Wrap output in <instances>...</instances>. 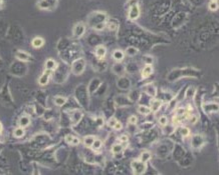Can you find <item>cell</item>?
Returning a JSON list of instances; mask_svg holds the SVG:
<instances>
[{
	"label": "cell",
	"mask_w": 219,
	"mask_h": 175,
	"mask_svg": "<svg viewBox=\"0 0 219 175\" xmlns=\"http://www.w3.org/2000/svg\"><path fill=\"white\" fill-rule=\"evenodd\" d=\"M113 58L116 60V61H121L124 59V57H125V52L124 51H122V50H120V49H116L114 52H113Z\"/></svg>",
	"instance_id": "cell-18"
},
{
	"label": "cell",
	"mask_w": 219,
	"mask_h": 175,
	"mask_svg": "<svg viewBox=\"0 0 219 175\" xmlns=\"http://www.w3.org/2000/svg\"><path fill=\"white\" fill-rule=\"evenodd\" d=\"M106 54H107V49L104 45H99L95 48V55L99 59H104Z\"/></svg>",
	"instance_id": "cell-9"
},
{
	"label": "cell",
	"mask_w": 219,
	"mask_h": 175,
	"mask_svg": "<svg viewBox=\"0 0 219 175\" xmlns=\"http://www.w3.org/2000/svg\"><path fill=\"white\" fill-rule=\"evenodd\" d=\"M123 150H124V146L122 145V144H115V145H113L112 147V151L113 153H121Z\"/></svg>",
	"instance_id": "cell-25"
},
{
	"label": "cell",
	"mask_w": 219,
	"mask_h": 175,
	"mask_svg": "<svg viewBox=\"0 0 219 175\" xmlns=\"http://www.w3.org/2000/svg\"><path fill=\"white\" fill-rule=\"evenodd\" d=\"M208 7H209V9L212 10V11H216V10L218 9V2L217 1H211L209 3V5H208Z\"/></svg>",
	"instance_id": "cell-30"
},
{
	"label": "cell",
	"mask_w": 219,
	"mask_h": 175,
	"mask_svg": "<svg viewBox=\"0 0 219 175\" xmlns=\"http://www.w3.org/2000/svg\"><path fill=\"white\" fill-rule=\"evenodd\" d=\"M25 134V131H24V128L21 127V126H19V127H17L14 129V131H13V135L16 138H20V137H23Z\"/></svg>",
	"instance_id": "cell-20"
},
{
	"label": "cell",
	"mask_w": 219,
	"mask_h": 175,
	"mask_svg": "<svg viewBox=\"0 0 219 175\" xmlns=\"http://www.w3.org/2000/svg\"><path fill=\"white\" fill-rule=\"evenodd\" d=\"M137 121H138V118H137V116H135V115L130 116V118H129V123H130V124H136Z\"/></svg>",
	"instance_id": "cell-34"
},
{
	"label": "cell",
	"mask_w": 219,
	"mask_h": 175,
	"mask_svg": "<svg viewBox=\"0 0 219 175\" xmlns=\"http://www.w3.org/2000/svg\"><path fill=\"white\" fill-rule=\"evenodd\" d=\"M138 111L143 115H149L150 113H151V109H150V107H148V106L140 105L138 107Z\"/></svg>",
	"instance_id": "cell-22"
},
{
	"label": "cell",
	"mask_w": 219,
	"mask_h": 175,
	"mask_svg": "<svg viewBox=\"0 0 219 175\" xmlns=\"http://www.w3.org/2000/svg\"><path fill=\"white\" fill-rule=\"evenodd\" d=\"M31 45L33 48H36V49H38V48H41L43 45H44V39L41 38V37L37 36V37H34L31 41Z\"/></svg>",
	"instance_id": "cell-10"
},
{
	"label": "cell",
	"mask_w": 219,
	"mask_h": 175,
	"mask_svg": "<svg viewBox=\"0 0 219 175\" xmlns=\"http://www.w3.org/2000/svg\"><path fill=\"white\" fill-rule=\"evenodd\" d=\"M140 13H141V11H140V6L137 2H135L134 4H132L130 6L128 15H129V18L131 20L138 19L140 16Z\"/></svg>",
	"instance_id": "cell-4"
},
{
	"label": "cell",
	"mask_w": 219,
	"mask_h": 175,
	"mask_svg": "<svg viewBox=\"0 0 219 175\" xmlns=\"http://www.w3.org/2000/svg\"><path fill=\"white\" fill-rule=\"evenodd\" d=\"M189 133H190V131H189V129H188L187 127H182L180 129V134L182 136H184V137L189 135Z\"/></svg>",
	"instance_id": "cell-32"
},
{
	"label": "cell",
	"mask_w": 219,
	"mask_h": 175,
	"mask_svg": "<svg viewBox=\"0 0 219 175\" xmlns=\"http://www.w3.org/2000/svg\"><path fill=\"white\" fill-rule=\"evenodd\" d=\"M18 124H19V126H21V127H23V128L27 127V126L30 124V117H29L28 115H23V116H21V117L19 118Z\"/></svg>",
	"instance_id": "cell-16"
},
{
	"label": "cell",
	"mask_w": 219,
	"mask_h": 175,
	"mask_svg": "<svg viewBox=\"0 0 219 175\" xmlns=\"http://www.w3.org/2000/svg\"><path fill=\"white\" fill-rule=\"evenodd\" d=\"M102 142L101 141V140L100 139H95V141L93 142L91 147L94 150H100L102 148Z\"/></svg>",
	"instance_id": "cell-24"
},
{
	"label": "cell",
	"mask_w": 219,
	"mask_h": 175,
	"mask_svg": "<svg viewBox=\"0 0 219 175\" xmlns=\"http://www.w3.org/2000/svg\"><path fill=\"white\" fill-rule=\"evenodd\" d=\"M3 6H4V0H0V9H2Z\"/></svg>",
	"instance_id": "cell-38"
},
{
	"label": "cell",
	"mask_w": 219,
	"mask_h": 175,
	"mask_svg": "<svg viewBox=\"0 0 219 175\" xmlns=\"http://www.w3.org/2000/svg\"><path fill=\"white\" fill-rule=\"evenodd\" d=\"M2 129H3L2 124H1V122H0V135H1V133H2Z\"/></svg>",
	"instance_id": "cell-39"
},
{
	"label": "cell",
	"mask_w": 219,
	"mask_h": 175,
	"mask_svg": "<svg viewBox=\"0 0 219 175\" xmlns=\"http://www.w3.org/2000/svg\"><path fill=\"white\" fill-rule=\"evenodd\" d=\"M15 57H16L18 60L23 61V62H26V61H31V60H32V56L30 55L28 52H26V51H22V50L16 51Z\"/></svg>",
	"instance_id": "cell-7"
},
{
	"label": "cell",
	"mask_w": 219,
	"mask_h": 175,
	"mask_svg": "<svg viewBox=\"0 0 219 175\" xmlns=\"http://www.w3.org/2000/svg\"><path fill=\"white\" fill-rule=\"evenodd\" d=\"M107 15L102 12H95L90 17V22H94L92 26L97 30H102L106 27V23H107Z\"/></svg>",
	"instance_id": "cell-1"
},
{
	"label": "cell",
	"mask_w": 219,
	"mask_h": 175,
	"mask_svg": "<svg viewBox=\"0 0 219 175\" xmlns=\"http://www.w3.org/2000/svg\"><path fill=\"white\" fill-rule=\"evenodd\" d=\"M117 121H118L117 119H116L115 117H113V118H111V119H110L109 121H108V125L110 126V127L114 128V126H115L116 123H117Z\"/></svg>",
	"instance_id": "cell-33"
},
{
	"label": "cell",
	"mask_w": 219,
	"mask_h": 175,
	"mask_svg": "<svg viewBox=\"0 0 219 175\" xmlns=\"http://www.w3.org/2000/svg\"><path fill=\"white\" fill-rule=\"evenodd\" d=\"M44 66H45V69H47V70L54 71L56 69V67H57V63L56 62V60H53V59H51V58H49V59H47L45 61V64H44Z\"/></svg>",
	"instance_id": "cell-14"
},
{
	"label": "cell",
	"mask_w": 219,
	"mask_h": 175,
	"mask_svg": "<svg viewBox=\"0 0 219 175\" xmlns=\"http://www.w3.org/2000/svg\"><path fill=\"white\" fill-rule=\"evenodd\" d=\"M83 117V114H81V112L80 111H74L73 114H71V120H73L74 123H77Z\"/></svg>",
	"instance_id": "cell-21"
},
{
	"label": "cell",
	"mask_w": 219,
	"mask_h": 175,
	"mask_svg": "<svg viewBox=\"0 0 219 175\" xmlns=\"http://www.w3.org/2000/svg\"><path fill=\"white\" fill-rule=\"evenodd\" d=\"M85 32V26L84 23H77L76 25H74V29H73V33H74V36L77 37V38H80L84 34Z\"/></svg>",
	"instance_id": "cell-5"
},
{
	"label": "cell",
	"mask_w": 219,
	"mask_h": 175,
	"mask_svg": "<svg viewBox=\"0 0 219 175\" xmlns=\"http://www.w3.org/2000/svg\"><path fill=\"white\" fill-rule=\"evenodd\" d=\"M66 101L67 99L64 97V96H56V97L53 98V102L56 106H63L66 103Z\"/></svg>",
	"instance_id": "cell-19"
},
{
	"label": "cell",
	"mask_w": 219,
	"mask_h": 175,
	"mask_svg": "<svg viewBox=\"0 0 219 175\" xmlns=\"http://www.w3.org/2000/svg\"><path fill=\"white\" fill-rule=\"evenodd\" d=\"M203 143H204V139H203L202 136H200V135L193 136V138H192V146L194 147V148H199V147H201L203 145Z\"/></svg>",
	"instance_id": "cell-8"
},
{
	"label": "cell",
	"mask_w": 219,
	"mask_h": 175,
	"mask_svg": "<svg viewBox=\"0 0 219 175\" xmlns=\"http://www.w3.org/2000/svg\"><path fill=\"white\" fill-rule=\"evenodd\" d=\"M144 91H145L149 96H151V97H155L156 93H157V89H156V87L154 86L152 83L146 85V86L144 87Z\"/></svg>",
	"instance_id": "cell-11"
},
{
	"label": "cell",
	"mask_w": 219,
	"mask_h": 175,
	"mask_svg": "<svg viewBox=\"0 0 219 175\" xmlns=\"http://www.w3.org/2000/svg\"><path fill=\"white\" fill-rule=\"evenodd\" d=\"M122 127H123L122 123H121V122H119V121H117V123H116L115 126H114V128H115L116 130H121Z\"/></svg>",
	"instance_id": "cell-36"
},
{
	"label": "cell",
	"mask_w": 219,
	"mask_h": 175,
	"mask_svg": "<svg viewBox=\"0 0 219 175\" xmlns=\"http://www.w3.org/2000/svg\"><path fill=\"white\" fill-rule=\"evenodd\" d=\"M137 53H138V49L135 47H129V48H127V50H126V54L129 56H134Z\"/></svg>",
	"instance_id": "cell-27"
},
{
	"label": "cell",
	"mask_w": 219,
	"mask_h": 175,
	"mask_svg": "<svg viewBox=\"0 0 219 175\" xmlns=\"http://www.w3.org/2000/svg\"><path fill=\"white\" fill-rule=\"evenodd\" d=\"M153 73V66L152 64H146V66L143 68L142 70V77L147 78Z\"/></svg>",
	"instance_id": "cell-15"
},
{
	"label": "cell",
	"mask_w": 219,
	"mask_h": 175,
	"mask_svg": "<svg viewBox=\"0 0 219 175\" xmlns=\"http://www.w3.org/2000/svg\"><path fill=\"white\" fill-rule=\"evenodd\" d=\"M119 140L121 142H123V143H127V142H128L129 138H128V136H127V135H121L119 137Z\"/></svg>",
	"instance_id": "cell-35"
},
{
	"label": "cell",
	"mask_w": 219,
	"mask_h": 175,
	"mask_svg": "<svg viewBox=\"0 0 219 175\" xmlns=\"http://www.w3.org/2000/svg\"><path fill=\"white\" fill-rule=\"evenodd\" d=\"M95 136H87L84 139V145L85 146H88V147H91L92 146V144H93V142L95 141Z\"/></svg>",
	"instance_id": "cell-26"
},
{
	"label": "cell",
	"mask_w": 219,
	"mask_h": 175,
	"mask_svg": "<svg viewBox=\"0 0 219 175\" xmlns=\"http://www.w3.org/2000/svg\"><path fill=\"white\" fill-rule=\"evenodd\" d=\"M211 1H217V0H211Z\"/></svg>",
	"instance_id": "cell-40"
},
{
	"label": "cell",
	"mask_w": 219,
	"mask_h": 175,
	"mask_svg": "<svg viewBox=\"0 0 219 175\" xmlns=\"http://www.w3.org/2000/svg\"><path fill=\"white\" fill-rule=\"evenodd\" d=\"M85 60L84 58H77L71 63V71L74 74L81 75L85 69Z\"/></svg>",
	"instance_id": "cell-2"
},
{
	"label": "cell",
	"mask_w": 219,
	"mask_h": 175,
	"mask_svg": "<svg viewBox=\"0 0 219 175\" xmlns=\"http://www.w3.org/2000/svg\"><path fill=\"white\" fill-rule=\"evenodd\" d=\"M133 172L135 174H143L145 173L147 169V164L146 162H143L141 160H134L131 164Z\"/></svg>",
	"instance_id": "cell-3"
},
{
	"label": "cell",
	"mask_w": 219,
	"mask_h": 175,
	"mask_svg": "<svg viewBox=\"0 0 219 175\" xmlns=\"http://www.w3.org/2000/svg\"><path fill=\"white\" fill-rule=\"evenodd\" d=\"M51 74H52V71L45 69L43 73L40 75V77L38 78V83L41 85V86H44V85H46V84L49 82Z\"/></svg>",
	"instance_id": "cell-6"
},
{
	"label": "cell",
	"mask_w": 219,
	"mask_h": 175,
	"mask_svg": "<svg viewBox=\"0 0 219 175\" xmlns=\"http://www.w3.org/2000/svg\"><path fill=\"white\" fill-rule=\"evenodd\" d=\"M106 25H107L108 28L111 29V30H115L116 28H117V22H116L115 20H113V19H111L110 21H107Z\"/></svg>",
	"instance_id": "cell-28"
},
{
	"label": "cell",
	"mask_w": 219,
	"mask_h": 175,
	"mask_svg": "<svg viewBox=\"0 0 219 175\" xmlns=\"http://www.w3.org/2000/svg\"><path fill=\"white\" fill-rule=\"evenodd\" d=\"M204 111L207 113H212V112H218V105L216 103H209V104H204L203 105Z\"/></svg>",
	"instance_id": "cell-12"
},
{
	"label": "cell",
	"mask_w": 219,
	"mask_h": 175,
	"mask_svg": "<svg viewBox=\"0 0 219 175\" xmlns=\"http://www.w3.org/2000/svg\"><path fill=\"white\" fill-rule=\"evenodd\" d=\"M159 123L162 126H166L167 124H168V119H167L166 116H161V117L159 118Z\"/></svg>",
	"instance_id": "cell-31"
},
{
	"label": "cell",
	"mask_w": 219,
	"mask_h": 175,
	"mask_svg": "<svg viewBox=\"0 0 219 175\" xmlns=\"http://www.w3.org/2000/svg\"><path fill=\"white\" fill-rule=\"evenodd\" d=\"M97 123H98L99 126H102V125H104V120H102V117L98 118V119H97Z\"/></svg>",
	"instance_id": "cell-37"
},
{
	"label": "cell",
	"mask_w": 219,
	"mask_h": 175,
	"mask_svg": "<svg viewBox=\"0 0 219 175\" xmlns=\"http://www.w3.org/2000/svg\"><path fill=\"white\" fill-rule=\"evenodd\" d=\"M161 106H162V101L159 100V99H154V100L151 102V112H156L158 111L159 109L161 108Z\"/></svg>",
	"instance_id": "cell-17"
},
{
	"label": "cell",
	"mask_w": 219,
	"mask_h": 175,
	"mask_svg": "<svg viewBox=\"0 0 219 175\" xmlns=\"http://www.w3.org/2000/svg\"><path fill=\"white\" fill-rule=\"evenodd\" d=\"M66 142L67 144H70V145H73V146H76V145H78L80 144V139L77 138V137L74 136V135H66Z\"/></svg>",
	"instance_id": "cell-13"
},
{
	"label": "cell",
	"mask_w": 219,
	"mask_h": 175,
	"mask_svg": "<svg viewBox=\"0 0 219 175\" xmlns=\"http://www.w3.org/2000/svg\"><path fill=\"white\" fill-rule=\"evenodd\" d=\"M150 158H151V153L149 151H144L143 153H141V156H140V160L143 161V162H147L149 161Z\"/></svg>",
	"instance_id": "cell-23"
},
{
	"label": "cell",
	"mask_w": 219,
	"mask_h": 175,
	"mask_svg": "<svg viewBox=\"0 0 219 175\" xmlns=\"http://www.w3.org/2000/svg\"><path fill=\"white\" fill-rule=\"evenodd\" d=\"M195 93H196V89H195L194 87H190L186 92V96L187 97H189V98H192V97H194Z\"/></svg>",
	"instance_id": "cell-29"
}]
</instances>
